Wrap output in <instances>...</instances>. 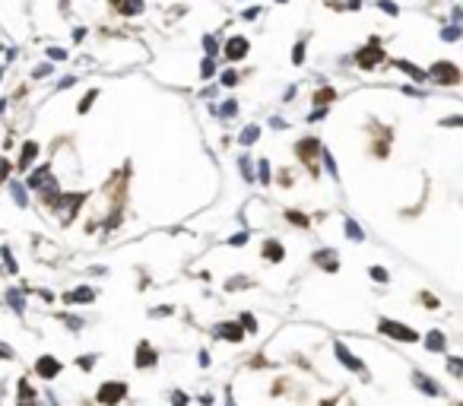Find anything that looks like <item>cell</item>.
I'll use <instances>...</instances> for the list:
<instances>
[{"instance_id": "11", "label": "cell", "mask_w": 463, "mask_h": 406, "mask_svg": "<svg viewBox=\"0 0 463 406\" xmlns=\"http://www.w3.org/2000/svg\"><path fill=\"white\" fill-rule=\"evenodd\" d=\"M152 362H156V356H152V349L146 346V343H143V346H140V359H136V365H140V368H146V365H152Z\"/></svg>"}, {"instance_id": "23", "label": "cell", "mask_w": 463, "mask_h": 406, "mask_svg": "<svg viewBox=\"0 0 463 406\" xmlns=\"http://www.w3.org/2000/svg\"><path fill=\"white\" fill-rule=\"evenodd\" d=\"M267 175H270V165H267V162H260V165H257V178H260V181H270Z\"/></svg>"}, {"instance_id": "8", "label": "cell", "mask_w": 463, "mask_h": 406, "mask_svg": "<svg viewBox=\"0 0 463 406\" xmlns=\"http://www.w3.org/2000/svg\"><path fill=\"white\" fill-rule=\"evenodd\" d=\"M413 384H416V387H422V391H425V394H432V397H441V387H438V384H432L425 375H413Z\"/></svg>"}, {"instance_id": "15", "label": "cell", "mask_w": 463, "mask_h": 406, "mask_svg": "<svg viewBox=\"0 0 463 406\" xmlns=\"http://www.w3.org/2000/svg\"><path fill=\"white\" fill-rule=\"evenodd\" d=\"M263 251H267L270 261H279V257H282V248L276 245V241H267V248H263Z\"/></svg>"}, {"instance_id": "10", "label": "cell", "mask_w": 463, "mask_h": 406, "mask_svg": "<svg viewBox=\"0 0 463 406\" xmlns=\"http://www.w3.org/2000/svg\"><path fill=\"white\" fill-rule=\"evenodd\" d=\"M330 254H333V251H321V254H317V257H314V261H317V264H321V267H327V270H337V267H340V264H337V257H330Z\"/></svg>"}, {"instance_id": "2", "label": "cell", "mask_w": 463, "mask_h": 406, "mask_svg": "<svg viewBox=\"0 0 463 406\" xmlns=\"http://www.w3.org/2000/svg\"><path fill=\"white\" fill-rule=\"evenodd\" d=\"M432 76H435L438 83L454 86V83H457V76H460V70H457L454 64H435V67H432Z\"/></svg>"}, {"instance_id": "36", "label": "cell", "mask_w": 463, "mask_h": 406, "mask_svg": "<svg viewBox=\"0 0 463 406\" xmlns=\"http://www.w3.org/2000/svg\"><path fill=\"white\" fill-rule=\"evenodd\" d=\"M324 406H333V403H324Z\"/></svg>"}, {"instance_id": "17", "label": "cell", "mask_w": 463, "mask_h": 406, "mask_svg": "<svg viewBox=\"0 0 463 406\" xmlns=\"http://www.w3.org/2000/svg\"><path fill=\"white\" fill-rule=\"evenodd\" d=\"M200 73H203V80H210L213 73H216V64H213V57L203 60V67H200Z\"/></svg>"}, {"instance_id": "31", "label": "cell", "mask_w": 463, "mask_h": 406, "mask_svg": "<svg viewBox=\"0 0 463 406\" xmlns=\"http://www.w3.org/2000/svg\"><path fill=\"white\" fill-rule=\"evenodd\" d=\"M48 54H51V57H54V60H64V57H67V51H61V48H51V51H48Z\"/></svg>"}, {"instance_id": "29", "label": "cell", "mask_w": 463, "mask_h": 406, "mask_svg": "<svg viewBox=\"0 0 463 406\" xmlns=\"http://www.w3.org/2000/svg\"><path fill=\"white\" fill-rule=\"evenodd\" d=\"M292 60H295V64H302V60H305V45H295V54H292Z\"/></svg>"}, {"instance_id": "34", "label": "cell", "mask_w": 463, "mask_h": 406, "mask_svg": "<svg viewBox=\"0 0 463 406\" xmlns=\"http://www.w3.org/2000/svg\"><path fill=\"white\" fill-rule=\"evenodd\" d=\"M175 406H187V397L184 394H175Z\"/></svg>"}, {"instance_id": "30", "label": "cell", "mask_w": 463, "mask_h": 406, "mask_svg": "<svg viewBox=\"0 0 463 406\" xmlns=\"http://www.w3.org/2000/svg\"><path fill=\"white\" fill-rule=\"evenodd\" d=\"M203 48H207L210 54H216V38H210V35H207V38H203Z\"/></svg>"}, {"instance_id": "4", "label": "cell", "mask_w": 463, "mask_h": 406, "mask_svg": "<svg viewBox=\"0 0 463 406\" xmlns=\"http://www.w3.org/2000/svg\"><path fill=\"white\" fill-rule=\"evenodd\" d=\"M384 60V51L378 45H368L365 51H358V64L362 67H374V64H381Z\"/></svg>"}, {"instance_id": "27", "label": "cell", "mask_w": 463, "mask_h": 406, "mask_svg": "<svg viewBox=\"0 0 463 406\" xmlns=\"http://www.w3.org/2000/svg\"><path fill=\"white\" fill-rule=\"evenodd\" d=\"M235 80H238V73H235V70H226V73H222V86H232Z\"/></svg>"}, {"instance_id": "22", "label": "cell", "mask_w": 463, "mask_h": 406, "mask_svg": "<svg viewBox=\"0 0 463 406\" xmlns=\"http://www.w3.org/2000/svg\"><path fill=\"white\" fill-rule=\"evenodd\" d=\"M346 235L349 238H362V229H358L355 222H346Z\"/></svg>"}, {"instance_id": "25", "label": "cell", "mask_w": 463, "mask_h": 406, "mask_svg": "<svg viewBox=\"0 0 463 406\" xmlns=\"http://www.w3.org/2000/svg\"><path fill=\"white\" fill-rule=\"evenodd\" d=\"M444 38H448V41L460 38V25H451V29H444Z\"/></svg>"}, {"instance_id": "16", "label": "cell", "mask_w": 463, "mask_h": 406, "mask_svg": "<svg viewBox=\"0 0 463 406\" xmlns=\"http://www.w3.org/2000/svg\"><path fill=\"white\" fill-rule=\"evenodd\" d=\"M428 349H444V336L435 330L432 336H428Z\"/></svg>"}, {"instance_id": "18", "label": "cell", "mask_w": 463, "mask_h": 406, "mask_svg": "<svg viewBox=\"0 0 463 406\" xmlns=\"http://www.w3.org/2000/svg\"><path fill=\"white\" fill-rule=\"evenodd\" d=\"M257 136H260V127H247V131L241 134V143H254Z\"/></svg>"}, {"instance_id": "14", "label": "cell", "mask_w": 463, "mask_h": 406, "mask_svg": "<svg viewBox=\"0 0 463 406\" xmlns=\"http://www.w3.org/2000/svg\"><path fill=\"white\" fill-rule=\"evenodd\" d=\"M400 70H406L409 76H413V80H425V73L419 70V67H413V64H409V60H400Z\"/></svg>"}, {"instance_id": "1", "label": "cell", "mask_w": 463, "mask_h": 406, "mask_svg": "<svg viewBox=\"0 0 463 406\" xmlns=\"http://www.w3.org/2000/svg\"><path fill=\"white\" fill-rule=\"evenodd\" d=\"M381 333L397 336V340H403V343H416V340H419L416 330H409V327H403V324H397V321H381Z\"/></svg>"}, {"instance_id": "6", "label": "cell", "mask_w": 463, "mask_h": 406, "mask_svg": "<svg viewBox=\"0 0 463 406\" xmlns=\"http://www.w3.org/2000/svg\"><path fill=\"white\" fill-rule=\"evenodd\" d=\"M337 356H340V362H343V365H349L352 371H365V368H362V362H358V359L352 356V352H349L346 346H343V343H337Z\"/></svg>"}, {"instance_id": "9", "label": "cell", "mask_w": 463, "mask_h": 406, "mask_svg": "<svg viewBox=\"0 0 463 406\" xmlns=\"http://www.w3.org/2000/svg\"><path fill=\"white\" fill-rule=\"evenodd\" d=\"M219 336H226V340H241V330H238V324H222L216 327Z\"/></svg>"}, {"instance_id": "20", "label": "cell", "mask_w": 463, "mask_h": 406, "mask_svg": "<svg viewBox=\"0 0 463 406\" xmlns=\"http://www.w3.org/2000/svg\"><path fill=\"white\" fill-rule=\"evenodd\" d=\"M235 111H238V105H235V102H226V105L219 108V115H222V118H232Z\"/></svg>"}, {"instance_id": "26", "label": "cell", "mask_w": 463, "mask_h": 406, "mask_svg": "<svg viewBox=\"0 0 463 406\" xmlns=\"http://www.w3.org/2000/svg\"><path fill=\"white\" fill-rule=\"evenodd\" d=\"M371 276L378 282H387V270H381V267H371Z\"/></svg>"}, {"instance_id": "24", "label": "cell", "mask_w": 463, "mask_h": 406, "mask_svg": "<svg viewBox=\"0 0 463 406\" xmlns=\"http://www.w3.org/2000/svg\"><path fill=\"white\" fill-rule=\"evenodd\" d=\"M140 10H143L140 0H130V3H124V13H140Z\"/></svg>"}, {"instance_id": "28", "label": "cell", "mask_w": 463, "mask_h": 406, "mask_svg": "<svg viewBox=\"0 0 463 406\" xmlns=\"http://www.w3.org/2000/svg\"><path fill=\"white\" fill-rule=\"evenodd\" d=\"M324 162H327V168H330V175H333V178H337V175H340V171H337V162H333V159H330V152H324Z\"/></svg>"}, {"instance_id": "7", "label": "cell", "mask_w": 463, "mask_h": 406, "mask_svg": "<svg viewBox=\"0 0 463 406\" xmlns=\"http://www.w3.org/2000/svg\"><path fill=\"white\" fill-rule=\"evenodd\" d=\"M57 371H61V362H57V359H51V356H45V359L38 362V375H41V378H54Z\"/></svg>"}, {"instance_id": "12", "label": "cell", "mask_w": 463, "mask_h": 406, "mask_svg": "<svg viewBox=\"0 0 463 406\" xmlns=\"http://www.w3.org/2000/svg\"><path fill=\"white\" fill-rule=\"evenodd\" d=\"M92 295H96L92 289H76V292L67 295V301H92Z\"/></svg>"}, {"instance_id": "5", "label": "cell", "mask_w": 463, "mask_h": 406, "mask_svg": "<svg viewBox=\"0 0 463 406\" xmlns=\"http://www.w3.org/2000/svg\"><path fill=\"white\" fill-rule=\"evenodd\" d=\"M244 54H247V38L238 35V38H232L229 45H226V57H232V60H241Z\"/></svg>"}, {"instance_id": "3", "label": "cell", "mask_w": 463, "mask_h": 406, "mask_svg": "<svg viewBox=\"0 0 463 406\" xmlns=\"http://www.w3.org/2000/svg\"><path fill=\"white\" fill-rule=\"evenodd\" d=\"M124 394H127V387H124V384H105V387L99 391V400L111 406V403H117V400H121Z\"/></svg>"}, {"instance_id": "32", "label": "cell", "mask_w": 463, "mask_h": 406, "mask_svg": "<svg viewBox=\"0 0 463 406\" xmlns=\"http://www.w3.org/2000/svg\"><path fill=\"white\" fill-rule=\"evenodd\" d=\"M241 324L247 327V330H254V327H257V324H254V317H251V314H244V317H241Z\"/></svg>"}, {"instance_id": "21", "label": "cell", "mask_w": 463, "mask_h": 406, "mask_svg": "<svg viewBox=\"0 0 463 406\" xmlns=\"http://www.w3.org/2000/svg\"><path fill=\"white\" fill-rule=\"evenodd\" d=\"M6 298H10L13 311H22V295H19V292H10V295H6Z\"/></svg>"}, {"instance_id": "35", "label": "cell", "mask_w": 463, "mask_h": 406, "mask_svg": "<svg viewBox=\"0 0 463 406\" xmlns=\"http://www.w3.org/2000/svg\"><path fill=\"white\" fill-rule=\"evenodd\" d=\"M6 175H10V165H0V181H3Z\"/></svg>"}, {"instance_id": "13", "label": "cell", "mask_w": 463, "mask_h": 406, "mask_svg": "<svg viewBox=\"0 0 463 406\" xmlns=\"http://www.w3.org/2000/svg\"><path fill=\"white\" fill-rule=\"evenodd\" d=\"M35 152H38V146H35V143H25V149H22V162H19V165H22V168H29V162L35 159Z\"/></svg>"}, {"instance_id": "19", "label": "cell", "mask_w": 463, "mask_h": 406, "mask_svg": "<svg viewBox=\"0 0 463 406\" xmlns=\"http://www.w3.org/2000/svg\"><path fill=\"white\" fill-rule=\"evenodd\" d=\"M10 191H13V197H16V203L25 206V191H22V187H19V184H10Z\"/></svg>"}, {"instance_id": "33", "label": "cell", "mask_w": 463, "mask_h": 406, "mask_svg": "<svg viewBox=\"0 0 463 406\" xmlns=\"http://www.w3.org/2000/svg\"><path fill=\"white\" fill-rule=\"evenodd\" d=\"M13 356V349L10 346H3V343H0V359H10Z\"/></svg>"}]
</instances>
